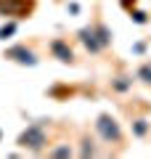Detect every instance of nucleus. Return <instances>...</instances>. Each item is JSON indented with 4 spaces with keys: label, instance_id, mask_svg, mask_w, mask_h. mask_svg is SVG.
Masks as SVG:
<instances>
[{
    "label": "nucleus",
    "instance_id": "obj_15",
    "mask_svg": "<svg viewBox=\"0 0 151 159\" xmlns=\"http://www.w3.org/2000/svg\"><path fill=\"white\" fill-rule=\"evenodd\" d=\"M119 6H122L125 11H130V8H135V6H138V0H119Z\"/></svg>",
    "mask_w": 151,
    "mask_h": 159
},
{
    "label": "nucleus",
    "instance_id": "obj_4",
    "mask_svg": "<svg viewBox=\"0 0 151 159\" xmlns=\"http://www.w3.org/2000/svg\"><path fill=\"white\" fill-rule=\"evenodd\" d=\"M3 56L8 58V61H13V64H19V66H37V53L32 51V48H27L24 43H19V45H11V48H6V53Z\"/></svg>",
    "mask_w": 151,
    "mask_h": 159
},
{
    "label": "nucleus",
    "instance_id": "obj_13",
    "mask_svg": "<svg viewBox=\"0 0 151 159\" xmlns=\"http://www.w3.org/2000/svg\"><path fill=\"white\" fill-rule=\"evenodd\" d=\"M130 19H133V21L135 24H146V21H149V13H146V11H138V8H130Z\"/></svg>",
    "mask_w": 151,
    "mask_h": 159
},
{
    "label": "nucleus",
    "instance_id": "obj_8",
    "mask_svg": "<svg viewBox=\"0 0 151 159\" xmlns=\"http://www.w3.org/2000/svg\"><path fill=\"white\" fill-rule=\"evenodd\" d=\"M93 27H95V34H98L101 45H103V48H109V45H112V29H109L103 21H95Z\"/></svg>",
    "mask_w": 151,
    "mask_h": 159
},
{
    "label": "nucleus",
    "instance_id": "obj_1",
    "mask_svg": "<svg viewBox=\"0 0 151 159\" xmlns=\"http://www.w3.org/2000/svg\"><path fill=\"white\" fill-rule=\"evenodd\" d=\"M16 143L21 148H27V151H32V154H43L45 146H48V133H45V127L40 125V122H34V125H29L27 130L19 133Z\"/></svg>",
    "mask_w": 151,
    "mask_h": 159
},
{
    "label": "nucleus",
    "instance_id": "obj_7",
    "mask_svg": "<svg viewBox=\"0 0 151 159\" xmlns=\"http://www.w3.org/2000/svg\"><path fill=\"white\" fill-rule=\"evenodd\" d=\"M130 88H133V77H127V74H119V77L112 80V90L114 93H127Z\"/></svg>",
    "mask_w": 151,
    "mask_h": 159
},
{
    "label": "nucleus",
    "instance_id": "obj_2",
    "mask_svg": "<svg viewBox=\"0 0 151 159\" xmlns=\"http://www.w3.org/2000/svg\"><path fill=\"white\" fill-rule=\"evenodd\" d=\"M95 133L101 135V141H106V143H122V127L106 111L95 117Z\"/></svg>",
    "mask_w": 151,
    "mask_h": 159
},
{
    "label": "nucleus",
    "instance_id": "obj_12",
    "mask_svg": "<svg viewBox=\"0 0 151 159\" xmlns=\"http://www.w3.org/2000/svg\"><path fill=\"white\" fill-rule=\"evenodd\" d=\"M16 29H19V24H16V21H8V24H3V27H0V40H8L13 32H16Z\"/></svg>",
    "mask_w": 151,
    "mask_h": 159
},
{
    "label": "nucleus",
    "instance_id": "obj_10",
    "mask_svg": "<svg viewBox=\"0 0 151 159\" xmlns=\"http://www.w3.org/2000/svg\"><path fill=\"white\" fill-rule=\"evenodd\" d=\"M146 133H149V122H146L143 117H138L133 122V135L135 138H146Z\"/></svg>",
    "mask_w": 151,
    "mask_h": 159
},
{
    "label": "nucleus",
    "instance_id": "obj_6",
    "mask_svg": "<svg viewBox=\"0 0 151 159\" xmlns=\"http://www.w3.org/2000/svg\"><path fill=\"white\" fill-rule=\"evenodd\" d=\"M77 37H80V43L85 45V51H90V53H101L103 51V45H101V40H98V34H95L93 24H90V27H82L77 32Z\"/></svg>",
    "mask_w": 151,
    "mask_h": 159
},
{
    "label": "nucleus",
    "instance_id": "obj_11",
    "mask_svg": "<svg viewBox=\"0 0 151 159\" xmlns=\"http://www.w3.org/2000/svg\"><path fill=\"white\" fill-rule=\"evenodd\" d=\"M72 146L69 143H64V146H56V148H50L48 151V157H53V159H61V157H72Z\"/></svg>",
    "mask_w": 151,
    "mask_h": 159
},
{
    "label": "nucleus",
    "instance_id": "obj_14",
    "mask_svg": "<svg viewBox=\"0 0 151 159\" xmlns=\"http://www.w3.org/2000/svg\"><path fill=\"white\" fill-rule=\"evenodd\" d=\"M80 157H95V146H93V141H90V138H85V141H82Z\"/></svg>",
    "mask_w": 151,
    "mask_h": 159
},
{
    "label": "nucleus",
    "instance_id": "obj_3",
    "mask_svg": "<svg viewBox=\"0 0 151 159\" xmlns=\"http://www.w3.org/2000/svg\"><path fill=\"white\" fill-rule=\"evenodd\" d=\"M34 11V0H0V16L29 19Z\"/></svg>",
    "mask_w": 151,
    "mask_h": 159
},
{
    "label": "nucleus",
    "instance_id": "obj_9",
    "mask_svg": "<svg viewBox=\"0 0 151 159\" xmlns=\"http://www.w3.org/2000/svg\"><path fill=\"white\" fill-rule=\"evenodd\" d=\"M135 80H140L143 85H149L151 88V61H143L138 66V72H135Z\"/></svg>",
    "mask_w": 151,
    "mask_h": 159
},
{
    "label": "nucleus",
    "instance_id": "obj_5",
    "mask_svg": "<svg viewBox=\"0 0 151 159\" xmlns=\"http://www.w3.org/2000/svg\"><path fill=\"white\" fill-rule=\"evenodd\" d=\"M48 48H50V56L58 58L61 64H74V51H72V45H69L64 37H53Z\"/></svg>",
    "mask_w": 151,
    "mask_h": 159
}]
</instances>
